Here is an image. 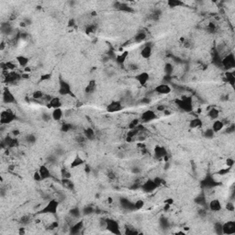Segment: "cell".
<instances>
[{
	"label": "cell",
	"instance_id": "db71d44e",
	"mask_svg": "<svg viewBox=\"0 0 235 235\" xmlns=\"http://www.w3.org/2000/svg\"><path fill=\"white\" fill-rule=\"evenodd\" d=\"M42 118L44 121H50L51 120H53L52 119V114H50V113H43Z\"/></svg>",
	"mask_w": 235,
	"mask_h": 235
},
{
	"label": "cell",
	"instance_id": "8992f818",
	"mask_svg": "<svg viewBox=\"0 0 235 235\" xmlns=\"http://www.w3.org/2000/svg\"><path fill=\"white\" fill-rule=\"evenodd\" d=\"M221 64L223 68L227 71L233 69L235 67V56L233 53H230L227 55L224 56L221 61Z\"/></svg>",
	"mask_w": 235,
	"mask_h": 235
},
{
	"label": "cell",
	"instance_id": "c3c4849f",
	"mask_svg": "<svg viewBox=\"0 0 235 235\" xmlns=\"http://www.w3.org/2000/svg\"><path fill=\"white\" fill-rule=\"evenodd\" d=\"M52 74H43L40 77V82H44V81H49L52 79Z\"/></svg>",
	"mask_w": 235,
	"mask_h": 235
},
{
	"label": "cell",
	"instance_id": "ac0fdd59",
	"mask_svg": "<svg viewBox=\"0 0 235 235\" xmlns=\"http://www.w3.org/2000/svg\"><path fill=\"white\" fill-rule=\"evenodd\" d=\"M84 228V221H78L70 227V234H78Z\"/></svg>",
	"mask_w": 235,
	"mask_h": 235
},
{
	"label": "cell",
	"instance_id": "603a6c76",
	"mask_svg": "<svg viewBox=\"0 0 235 235\" xmlns=\"http://www.w3.org/2000/svg\"><path fill=\"white\" fill-rule=\"evenodd\" d=\"M120 206L123 207V208H125V209H128V210L134 209L133 202H131L130 199H128L126 197H121L120 200Z\"/></svg>",
	"mask_w": 235,
	"mask_h": 235
},
{
	"label": "cell",
	"instance_id": "e575fe53",
	"mask_svg": "<svg viewBox=\"0 0 235 235\" xmlns=\"http://www.w3.org/2000/svg\"><path fill=\"white\" fill-rule=\"evenodd\" d=\"M167 5L169 8H180V7L185 6V3L183 1H180V0H169L167 2Z\"/></svg>",
	"mask_w": 235,
	"mask_h": 235
},
{
	"label": "cell",
	"instance_id": "30bf717a",
	"mask_svg": "<svg viewBox=\"0 0 235 235\" xmlns=\"http://www.w3.org/2000/svg\"><path fill=\"white\" fill-rule=\"evenodd\" d=\"M235 233V221H229L222 223V234L232 235Z\"/></svg>",
	"mask_w": 235,
	"mask_h": 235
},
{
	"label": "cell",
	"instance_id": "f907efd6",
	"mask_svg": "<svg viewBox=\"0 0 235 235\" xmlns=\"http://www.w3.org/2000/svg\"><path fill=\"white\" fill-rule=\"evenodd\" d=\"M33 179H34V181H36V182H41V181H42V176H41L39 170L36 171V172L33 174Z\"/></svg>",
	"mask_w": 235,
	"mask_h": 235
},
{
	"label": "cell",
	"instance_id": "6f0895ef",
	"mask_svg": "<svg viewBox=\"0 0 235 235\" xmlns=\"http://www.w3.org/2000/svg\"><path fill=\"white\" fill-rule=\"evenodd\" d=\"M108 177H109L110 180L116 179V175H115L113 172H110V173L108 174Z\"/></svg>",
	"mask_w": 235,
	"mask_h": 235
},
{
	"label": "cell",
	"instance_id": "6da1fadb",
	"mask_svg": "<svg viewBox=\"0 0 235 235\" xmlns=\"http://www.w3.org/2000/svg\"><path fill=\"white\" fill-rule=\"evenodd\" d=\"M59 205H60V201L56 198H53L50 199L49 202L46 204L45 207H43L38 212L39 214H51V215H57L58 212V208H59Z\"/></svg>",
	"mask_w": 235,
	"mask_h": 235
},
{
	"label": "cell",
	"instance_id": "bcb514c9",
	"mask_svg": "<svg viewBox=\"0 0 235 235\" xmlns=\"http://www.w3.org/2000/svg\"><path fill=\"white\" fill-rule=\"evenodd\" d=\"M214 230H215V232H216L217 234H222V223H221V222L215 223Z\"/></svg>",
	"mask_w": 235,
	"mask_h": 235
},
{
	"label": "cell",
	"instance_id": "e0dca14e",
	"mask_svg": "<svg viewBox=\"0 0 235 235\" xmlns=\"http://www.w3.org/2000/svg\"><path fill=\"white\" fill-rule=\"evenodd\" d=\"M63 107V101L59 97H53L52 99L49 101V103L47 104V108L48 109H62Z\"/></svg>",
	"mask_w": 235,
	"mask_h": 235
},
{
	"label": "cell",
	"instance_id": "7dc6e473",
	"mask_svg": "<svg viewBox=\"0 0 235 235\" xmlns=\"http://www.w3.org/2000/svg\"><path fill=\"white\" fill-rule=\"evenodd\" d=\"M30 221H31V218L28 215H25L20 219V223L23 225H28V223H30Z\"/></svg>",
	"mask_w": 235,
	"mask_h": 235
},
{
	"label": "cell",
	"instance_id": "484cf974",
	"mask_svg": "<svg viewBox=\"0 0 235 235\" xmlns=\"http://www.w3.org/2000/svg\"><path fill=\"white\" fill-rule=\"evenodd\" d=\"M16 61H17L18 64L20 67H22V68L27 67L28 63H29V59H28V57H26V56L24 55L17 56V57H16Z\"/></svg>",
	"mask_w": 235,
	"mask_h": 235
},
{
	"label": "cell",
	"instance_id": "7402d4cb",
	"mask_svg": "<svg viewBox=\"0 0 235 235\" xmlns=\"http://www.w3.org/2000/svg\"><path fill=\"white\" fill-rule=\"evenodd\" d=\"M84 164H85V161L84 160L83 158L79 155V154H76L75 157L73 159V161L71 162V165H70V168L71 169H74V168H76V167H79V166H83Z\"/></svg>",
	"mask_w": 235,
	"mask_h": 235
},
{
	"label": "cell",
	"instance_id": "7c38bea8",
	"mask_svg": "<svg viewBox=\"0 0 235 235\" xmlns=\"http://www.w3.org/2000/svg\"><path fill=\"white\" fill-rule=\"evenodd\" d=\"M2 97H3V102L6 104H13V103H16V101H17L14 94L8 87L4 88Z\"/></svg>",
	"mask_w": 235,
	"mask_h": 235
},
{
	"label": "cell",
	"instance_id": "f546056e",
	"mask_svg": "<svg viewBox=\"0 0 235 235\" xmlns=\"http://www.w3.org/2000/svg\"><path fill=\"white\" fill-rule=\"evenodd\" d=\"M203 126V121L200 118H194L189 121V127L191 129H199Z\"/></svg>",
	"mask_w": 235,
	"mask_h": 235
},
{
	"label": "cell",
	"instance_id": "7bdbcfd3",
	"mask_svg": "<svg viewBox=\"0 0 235 235\" xmlns=\"http://www.w3.org/2000/svg\"><path fill=\"white\" fill-rule=\"evenodd\" d=\"M133 205H134V209L135 210H140V209H141L142 207H144L145 203H144V201L142 199H138L135 202H133Z\"/></svg>",
	"mask_w": 235,
	"mask_h": 235
},
{
	"label": "cell",
	"instance_id": "e7e4bbea",
	"mask_svg": "<svg viewBox=\"0 0 235 235\" xmlns=\"http://www.w3.org/2000/svg\"><path fill=\"white\" fill-rule=\"evenodd\" d=\"M24 71H25V72H27V73H29V72L31 71V69H30V67H29V66H27V67H25V68H24Z\"/></svg>",
	"mask_w": 235,
	"mask_h": 235
},
{
	"label": "cell",
	"instance_id": "4316f807",
	"mask_svg": "<svg viewBox=\"0 0 235 235\" xmlns=\"http://www.w3.org/2000/svg\"><path fill=\"white\" fill-rule=\"evenodd\" d=\"M69 215L71 218L78 220V219H80V217L83 215V214H82V209L78 207H73V208H71L69 210Z\"/></svg>",
	"mask_w": 235,
	"mask_h": 235
},
{
	"label": "cell",
	"instance_id": "7a4b0ae2",
	"mask_svg": "<svg viewBox=\"0 0 235 235\" xmlns=\"http://www.w3.org/2000/svg\"><path fill=\"white\" fill-rule=\"evenodd\" d=\"M58 94L62 97L65 96H71L74 97V94L72 91V87L68 82L64 80L63 78H59V88H58Z\"/></svg>",
	"mask_w": 235,
	"mask_h": 235
},
{
	"label": "cell",
	"instance_id": "f5cc1de1",
	"mask_svg": "<svg viewBox=\"0 0 235 235\" xmlns=\"http://www.w3.org/2000/svg\"><path fill=\"white\" fill-rule=\"evenodd\" d=\"M125 234L127 235H136L138 234V232L137 231H134L133 229L131 228H127L126 231H125Z\"/></svg>",
	"mask_w": 235,
	"mask_h": 235
},
{
	"label": "cell",
	"instance_id": "277c9868",
	"mask_svg": "<svg viewBox=\"0 0 235 235\" xmlns=\"http://www.w3.org/2000/svg\"><path fill=\"white\" fill-rule=\"evenodd\" d=\"M16 119L17 117L15 113L10 110H6L0 113V123L2 125L10 124L16 120Z\"/></svg>",
	"mask_w": 235,
	"mask_h": 235
},
{
	"label": "cell",
	"instance_id": "8d00e7d4",
	"mask_svg": "<svg viewBox=\"0 0 235 235\" xmlns=\"http://www.w3.org/2000/svg\"><path fill=\"white\" fill-rule=\"evenodd\" d=\"M25 141L28 143V144H34L36 141H37V137L35 134L33 133H28L25 136Z\"/></svg>",
	"mask_w": 235,
	"mask_h": 235
},
{
	"label": "cell",
	"instance_id": "836d02e7",
	"mask_svg": "<svg viewBox=\"0 0 235 235\" xmlns=\"http://www.w3.org/2000/svg\"><path fill=\"white\" fill-rule=\"evenodd\" d=\"M62 185L64 186V188H66L68 190H74V184L71 181V178L62 179Z\"/></svg>",
	"mask_w": 235,
	"mask_h": 235
},
{
	"label": "cell",
	"instance_id": "03108f58",
	"mask_svg": "<svg viewBox=\"0 0 235 235\" xmlns=\"http://www.w3.org/2000/svg\"><path fill=\"white\" fill-rule=\"evenodd\" d=\"M109 202H110H110H112V198H111V197H110V198H109Z\"/></svg>",
	"mask_w": 235,
	"mask_h": 235
},
{
	"label": "cell",
	"instance_id": "d4e9b609",
	"mask_svg": "<svg viewBox=\"0 0 235 235\" xmlns=\"http://www.w3.org/2000/svg\"><path fill=\"white\" fill-rule=\"evenodd\" d=\"M1 32L5 35H10L13 32V28L9 22L1 23Z\"/></svg>",
	"mask_w": 235,
	"mask_h": 235
},
{
	"label": "cell",
	"instance_id": "44dd1931",
	"mask_svg": "<svg viewBox=\"0 0 235 235\" xmlns=\"http://www.w3.org/2000/svg\"><path fill=\"white\" fill-rule=\"evenodd\" d=\"M39 172L42 176V181L43 180H47L52 178V173L50 171V169L46 166H41L39 168Z\"/></svg>",
	"mask_w": 235,
	"mask_h": 235
},
{
	"label": "cell",
	"instance_id": "681fc988",
	"mask_svg": "<svg viewBox=\"0 0 235 235\" xmlns=\"http://www.w3.org/2000/svg\"><path fill=\"white\" fill-rule=\"evenodd\" d=\"M225 208H226L228 211H230V212H234V210H235L234 204H233L232 202H228V203L226 204V206H225Z\"/></svg>",
	"mask_w": 235,
	"mask_h": 235
},
{
	"label": "cell",
	"instance_id": "5b68a950",
	"mask_svg": "<svg viewBox=\"0 0 235 235\" xmlns=\"http://www.w3.org/2000/svg\"><path fill=\"white\" fill-rule=\"evenodd\" d=\"M105 221H106L105 227H106V229H107L110 233H113V234L116 235L121 234L120 224H119V222L116 221V220H113V219H107V220H105Z\"/></svg>",
	"mask_w": 235,
	"mask_h": 235
},
{
	"label": "cell",
	"instance_id": "9a60e30c",
	"mask_svg": "<svg viewBox=\"0 0 235 235\" xmlns=\"http://www.w3.org/2000/svg\"><path fill=\"white\" fill-rule=\"evenodd\" d=\"M113 8L119 11H121V12H126V13H129V12L132 13L133 12L132 8H130L128 4L122 3V2H114Z\"/></svg>",
	"mask_w": 235,
	"mask_h": 235
},
{
	"label": "cell",
	"instance_id": "ab89813d",
	"mask_svg": "<svg viewBox=\"0 0 235 235\" xmlns=\"http://www.w3.org/2000/svg\"><path fill=\"white\" fill-rule=\"evenodd\" d=\"M203 135H204V137L206 139H207V140H211V139H213L215 137V132L212 130L211 128H209V129H207V130H206L204 131Z\"/></svg>",
	"mask_w": 235,
	"mask_h": 235
},
{
	"label": "cell",
	"instance_id": "60d3db41",
	"mask_svg": "<svg viewBox=\"0 0 235 235\" xmlns=\"http://www.w3.org/2000/svg\"><path fill=\"white\" fill-rule=\"evenodd\" d=\"M61 176H62V179H66V178H71L72 175L65 167H63L61 169Z\"/></svg>",
	"mask_w": 235,
	"mask_h": 235
},
{
	"label": "cell",
	"instance_id": "ba28073f",
	"mask_svg": "<svg viewBox=\"0 0 235 235\" xmlns=\"http://www.w3.org/2000/svg\"><path fill=\"white\" fill-rule=\"evenodd\" d=\"M153 156L156 160H163L168 156V152L166 147L162 145H155L153 148Z\"/></svg>",
	"mask_w": 235,
	"mask_h": 235
},
{
	"label": "cell",
	"instance_id": "11a10c76",
	"mask_svg": "<svg viewBox=\"0 0 235 235\" xmlns=\"http://www.w3.org/2000/svg\"><path fill=\"white\" fill-rule=\"evenodd\" d=\"M226 166H228L229 168H232V166H234V160L232 158H228L226 160Z\"/></svg>",
	"mask_w": 235,
	"mask_h": 235
},
{
	"label": "cell",
	"instance_id": "4fadbf2b",
	"mask_svg": "<svg viewBox=\"0 0 235 235\" xmlns=\"http://www.w3.org/2000/svg\"><path fill=\"white\" fill-rule=\"evenodd\" d=\"M134 78L138 82L140 85L145 86L147 84V83L149 82V80H150V74L147 73V72H141L138 74H136L134 76Z\"/></svg>",
	"mask_w": 235,
	"mask_h": 235
},
{
	"label": "cell",
	"instance_id": "74e56055",
	"mask_svg": "<svg viewBox=\"0 0 235 235\" xmlns=\"http://www.w3.org/2000/svg\"><path fill=\"white\" fill-rule=\"evenodd\" d=\"M94 212H95V207H92V206H85L82 208V214L84 216L90 215Z\"/></svg>",
	"mask_w": 235,
	"mask_h": 235
},
{
	"label": "cell",
	"instance_id": "1f68e13d",
	"mask_svg": "<svg viewBox=\"0 0 235 235\" xmlns=\"http://www.w3.org/2000/svg\"><path fill=\"white\" fill-rule=\"evenodd\" d=\"M128 56H129V51H124L121 54H120V55H118L116 57L117 64H120V65H123L125 64V61L128 58Z\"/></svg>",
	"mask_w": 235,
	"mask_h": 235
},
{
	"label": "cell",
	"instance_id": "680465c9",
	"mask_svg": "<svg viewBox=\"0 0 235 235\" xmlns=\"http://www.w3.org/2000/svg\"><path fill=\"white\" fill-rule=\"evenodd\" d=\"M131 172L133 173V174H138L140 172V169L139 168V167H133L132 169H131Z\"/></svg>",
	"mask_w": 235,
	"mask_h": 235
},
{
	"label": "cell",
	"instance_id": "6125c7cd",
	"mask_svg": "<svg viewBox=\"0 0 235 235\" xmlns=\"http://www.w3.org/2000/svg\"><path fill=\"white\" fill-rule=\"evenodd\" d=\"M12 135L16 137V136H18V135H19V130H14L13 131H12Z\"/></svg>",
	"mask_w": 235,
	"mask_h": 235
},
{
	"label": "cell",
	"instance_id": "9f6ffc18",
	"mask_svg": "<svg viewBox=\"0 0 235 235\" xmlns=\"http://www.w3.org/2000/svg\"><path fill=\"white\" fill-rule=\"evenodd\" d=\"M207 29L210 30L211 32H213V31H215L216 27H215V25H214L213 23H209V25H208V27H207Z\"/></svg>",
	"mask_w": 235,
	"mask_h": 235
},
{
	"label": "cell",
	"instance_id": "f1b7e54d",
	"mask_svg": "<svg viewBox=\"0 0 235 235\" xmlns=\"http://www.w3.org/2000/svg\"><path fill=\"white\" fill-rule=\"evenodd\" d=\"M84 137L86 138L87 140H94L95 138H96V132H95V130H94L92 128H90V127L86 128V129L84 130Z\"/></svg>",
	"mask_w": 235,
	"mask_h": 235
},
{
	"label": "cell",
	"instance_id": "d590c367",
	"mask_svg": "<svg viewBox=\"0 0 235 235\" xmlns=\"http://www.w3.org/2000/svg\"><path fill=\"white\" fill-rule=\"evenodd\" d=\"M146 37H147V35L144 31H140L134 36V42H137V43H141L146 40Z\"/></svg>",
	"mask_w": 235,
	"mask_h": 235
},
{
	"label": "cell",
	"instance_id": "f35d334b",
	"mask_svg": "<svg viewBox=\"0 0 235 235\" xmlns=\"http://www.w3.org/2000/svg\"><path fill=\"white\" fill-rule=\"evenodd\" d=\"M164 71H165V74L166 75H171L174 72V66L172 64L170 63H166L165 64V68H164Z\"/></svg>",
	"mask_w": 235,
	"mask_h": 235
},
{
	"label": "cell",
	"instance_id": "d6986e66",
	"mask_svg": "<svg viewBox=\"0 0 235 235\" xmlns=\"http://www.w3.org/2000/svg\"><path fill=\"white\" fill-rule=\"evenodd\" d=\"M97 87V82H96V80L92 79V80H90V81L87 83V84H86V86H85V88H84V92H85V94H87V95H92V94H94V93L96 92Z\"/></svg>",
	"mask_w": 235,
	"mask_h": 235
},
{
	"label": "cell",
	"instance_id": "ee69618b",
	"mask_svg": "<svg viewBox=\"0 0 235 235\" xmlns=\"http://www.w3.org/2000/svg\"><path fill=\"white\" fill-rule=\"evenodd\" d=\"M140 119H134V120H132L130 122V124H129V129H130V130L136 129L139 125H140Z\"/></svg>",
	"mask_w": 235,
	"mask_h": 235
},
{
	"label": "cell",
	"instance_id": "9c48e42d",
	"mask_svg": "<svg viewBox=\"0 0 235 235\" xmlns=\"http://www.w3.org/2000/svg\"><path fill=\"white\" fill-rule=\"evenodd\" d=\"M159 186H157V184L155 183V181L153 179H148L145 183H143L140 186L141 190L145 193H151L153 192L155 189H157Z\"/></svg>",
	"mask_w": 235,
	"mask_h": 235
},
{
	"label": "cell",
	"instance_id": "ffe728a7",
	"mask_svg": "<svg viewBox=\"0 0 235 235\" xmlns=\"http://www.w3.org/2000/svg\"><path fill=\"white\" fill-rule=\"evenodd\" d=\"M140 56H141L143 59H146V60H147V59H150L152 54V46L149 45V44H146V45L140 50Z\"/></svg>",
	"mask_w": 235,
	"mask_h": 235
},
{
	"label": "cell",
	"instance_id": "4dcf8cb0",
	"mask_svg": "<svg viewBox=\"0 0 235 235\" xmlns=\"http://www.w3.org/2000/svg\"><path fill=\"white\" fill-rule=\"evenodd\" d=\"M207 117L212 120H218L220 117V110L216 108H211L209 110L207 111Z\"/></svg>",
	"mask_w": 235,
	"mask_h": 235
},
{
	"label": "cell",
	"instance_id": "2e32d148",
	"mask_svg": "<svg viewBox=\"0 0 235 235\" xmlns=\"http://www.w3.org/2000/svg\"><path fill=\"white\" fill-rule=\"evenodd\" d=\"M208 208L212 212H220L222 209V204H221V200L218 198L211 199L208 203Z\"/></svg>",
	"mask_w": 235,
	"mask_h": 235
},
{
	"label": "cell",
	"instance_id": "83f0119b",
	"mask_svg": "<svg viewBox=\"0 0 235 235\" xmlns=\"http://www.w3.org/2000/svg\"><path fill=\"white\" fill-rule=\"evenodd\" d=\"M52 119L54 121H60L62 118L64 117V111L62 109H55L52 111Z\"/></svg>",
	"mask_w": 235,
	"mask_h": 235
},
{
	"label": "cell",
	"instance_id": "5bb4252c",
	"mask_svg": "<svg viewBox=\"0 0 235 235\" xmlns=\"http://www.w3.org/2000/svg\"><path fill=\"white\" fill-rule=\"evenodd\" d=\"M123 110V105L120 101H112L107 106V111L110 113L120 112Z\"/></svg>",
	"mask_w": 235,
	"mask_h": 235
},
{
	"label": "cell",
	"instance_id": "91938a15",
	"mask_svg": "<svg viewBox=\"0 0 235 235\" xmlns=\"http://www.w3.org/2000/svg\"><path fill=\"white\" fill-rule=\"evenodd\" d=\"M158 111H165L166 110V107L164 106V105H160V106H158L157 107V109H156Z\"/></svg>",
	"mask_w": 235,
	"mask_h": 235
},
{
	"label": "cell",
	"instance_id": "cb8c5ba5",
	"mask_svg": "<svg viewBox=\"0 0 235 235\" xmlns=\"http://www.w3.org/2000/svg\"><path fill=\"white\" fill-rule=\"evenodd\" d=\"M224 127H225V124H224V122H223L222 120H216L213 121L212 126H211V129H212V130H213L215 133H218V132H220V131H221V130H223Z\"/></svg>",
	"mask_w": 235,
	"mask_h": 235
},
{
	"label": "cell",
	"instance_id": "be15d7a7",
	"mask_svg": "<svg viewBox=\"0 0 235 235\" xmlns=\"http://www.w3.org/2000/svg\"><path fill=\"white\" fill-rule=\"evenodd\" d=\"M90 171H91V169H90V166H85V172L86 173H90Z\"/></svg>",
	"mask_w": 235,
	"mask_h": 235
},
{
	"label": "cell",
	"instance_id": "94428289",
	"mask_svg": "<svg viewBox=\"0 0 235 235\" xmlns=\"http://www.w3.org/2000/svg\"><path fill=\"white\" fill-rule=\"evenodd\" d=\"M165 203L167 204V205H170V206H171V205L174 203V200H173L172 198H169V199H166V201H165Z\"/></svg>",
	"mask_w": 235,
	"mask_h": 235
},
{
	"label": "cell",
	"instance_id": "d6a6232c",
	"mask_svg": "<svg viewBox=\"0 0 235 235\" xmlns=\"http://www.w3.org/2000/svg\"><path fill=\"white\" fill-rule=\"evenodd\" d=\"M225 77H226V80L227 82L231 84V86H234L235 84V76H234V73L233 72H230V71H227L225 73Z\"/></svg>",
	"mask_w": 235,
	"mask_h": 235
},
{
	"label": "cell",
	"instance_id": "816d5d0a",
	"mask_svg": "<svg viewBox=\"0 0 235 235\" xmlns=\"http://www.w3.org/2000/svg\"><path fill=\"white\" fill-rule=\"evenodd\" d=\"M5 65H6L7 70H14L16 68V64L12 63V62H8L5 64Z\"/></svg>",
	"mask_w": 235,
	"mask_h": 235
},
{
	"label": "cell",
	"instance_id": "b9f144b4",
	"mask_svg": "<svg viewBox=\"0 0 235 235\" xmlns=\"http://www.w3.org/2000/svg\"><path fill=\"white\" fill-rule=\"evenodd\" d=\"M44 97V94L42 92V90H35L33 93H32V98L34 100H40V99H42Z\"/></svg>",
	"mask_w": 235,
	"mask_h": 235
},
{
	"label": "cell",
	"instance_id": "3957f363",
	"mask_svg": "<svg viewBox=\"0 0 235 235\" xmlns=\"http://www.w3.org/2000/svg\"><path fill=\"white\" fill-rule=\"evenodd\" d=\"M176 105L178 106L180 110L186 111V112H190L193 110L192 106V98L190 97H184L178 98L176 100Z\"/></svg>",
	"mask_w": 235,
	"mask_h": 235
},
{
	"label": "cell",
	"instance_id": "f6af8a7d",
	"mask_svg": "<svg viewBox=\"0 0 235 235\" xmlns=\"http://www.w3.org/2000/svg\"><path fill=\"white\" fill-rule=\"evenodd\" d=\"M73 129V126L69 123H63L61 126V131L63 132H68Z\"/></svg>",
	"mask_w": 235,
	"mask_h": 235
},
{
	"label": "cell",
	"instance_id": "52a82bcc",
	"mask_svg": "<svg viewBox=\"0 0 235 235\" xmlns=\"http://www.w3.org/2000/svg\"><path fill=\"white\" fill-rule=\"evenodd\" d=\"M158 117H157V114L155 113V111L152 110H148L143 111L140 116V120L143 123H149V122H152L154 120H156Z\"/></svg>",
	"mask_w": 235,
	"mask_h": 235
},
{
	"label": "cell",
	"instance_id": "8fae6325",
	"mask_svg": "<svg viewBox=\"0 0 235 235\" xmlns=\"http://www.w3.org/2000/svg\"><path fill=\"white\" fill-rule=\"evenodd\" d=\"M172 87L167 84H160L156 85L153 89V91L158 95H169L172 92Z\"/></svg>",
	"mask_w": 235,
	"mask_h": 235
}]
</instances>
